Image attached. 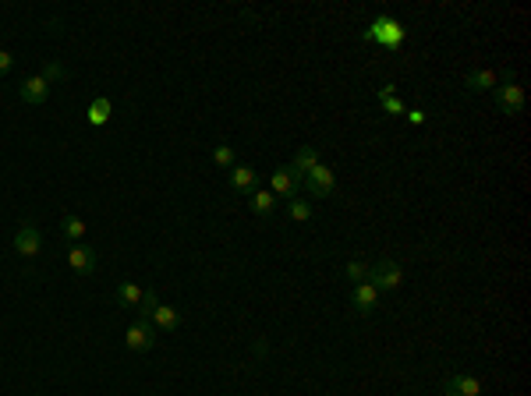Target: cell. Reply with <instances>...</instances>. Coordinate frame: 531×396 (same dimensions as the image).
Here are the masks:
<instances>
[{"mask_svg": "<svg viewBox=\"0 0 531 396\" xmlns=\"http://www.w3.org/2000/svg\"><path fill=\"white\" fill-rule=\"evenodd\" d=\"M18 96H22L25 103H32V106H43V103L50 99V85H46L39 75H32V78H25V82H22Z\"/></svg>", "mask_w": 531, "mask_h": 396, "instance_id": "7c38bea8", "label": "cell"}, {"mask_svg": "<svg viewBox=\"0 0 531 396\" xmlns=\"http://www.w3.org/2000/svg\"><path fill=\"white\" fill-rule=\"evenodd\" d=\"M61 226H64V234H68L75 244H82V241H85V219H78V216H64V223H61Z\"/></svg>", "mask_w": 531, "mask_h": 396, "instance_id": "ac0fdd59", "label": "cell"}, {"mask_svg": "<svg viewBox=\"0 0 531 396\" xmlns=\"http://www.w3.org/2000/svg\"><path fill=\"white\" fill-rule=\"evenodd\" d=\"M493 99H496V106H500L503 113H510V117L524 110V89H521L514 78H507L503 85H496V89H493Z\"/></svg>", "mask_w": 531, "mask_h": 396, "instance_id": "277c9868", "label": "cell"}, {"mask_svg": "<svg viewBox=\"0 0 531 396\" xmlns=\"http://www.w3.org/2000/svg\"><path fill=\"white\" fill-rule=\"evenodd\" d=\"M124 344H128V351H135V354L152 351V344H156V325H152L149 318L131 322V325H128V332H124Z\"/></svg>", "mask_w": 531, "mask_h": 396, "instance_id": "3957f363", "label": "cell"}, {"mask_svg": "<svg viewBox=\"0 0 531 396\" xmlns=\"http://www.w3.org/2000/svg\"><path fill=\"white\" fill-rule=\"evenodd\" d=\"M110 110H114V103H110V99H96V103L89 106V121H92V124H106Z\"/></svg>", "mask_w": 531, "mask_h": 396, "instance_id": "d6986e66", "label": "cell"}, {"mask_svg": "<svg viewBox=\"0 0 531 396\" xmlns=\"http://www.w3.org/2000/svg\"><path fill=\"white\" fill-rule=\"evenodd\" d=\"M464 85H467V92H493V89H496V71L478 68V71H471V75L464 78Z\"/></svg>", "mask_w": 531, "mask_h": 396, "instance_id": "9a60e30c", "label": "cell"}, {"mask_svg": "<svg viewBox=\"0 0 531 396\" xmlns=\"http://www.w3.org/2000/svg\"><path fill=\"white\" fill-rule=\"evenodd\" d=\"M443 393L446 396H482V382L467 372H453L443 379Z\"/></svg>", "mask_w": 531, "mask_h": 396, "instance_id": "8992f818", "label": "cell"}, {"mask_svg": "<svg viewBox=\"0 0 531 396\" xmlns=\"http://www.w3.org/2000/svg\"><path fill=\"white\" fill-rule=\"evenodd\" d=\"M298 188H301V177L294 174L291 166L273 170V177H270V191H273L277 198H294V195H298Z\"/></svg>", "mask_w": 531, "mask_h": 396, "instance_id": "52a82bcc", "label": "cell"}, {"mask_svg": "<svg viewBox=\"0 0 531 396\" xmlns=\"http://www.w3.org/2000/svg\"><path fill=\"white\" fill-rule=\"evenodd\" d=\"M365 39H376V43H383V46H397V43L404 39V29H400L397 22H390V18H379L376 25L365 32Z\"/></svg>", "mask_w": 531, "mask_h": 396, "instance_id": "ba28073f", "label": "cell"}, {"mask_svg": "<svg viewBox=\"0 0 531 396\" xmlns=\"http://www.w3.org/2000/svg\"><path fill=\"white\" fill-rule=\"evenodd\" d=\"M212 163L224 166V170H231V166H234V149H231V145H217V149H212Z\"/></svg>", "mask_w": 531, "mask_h": 396, "instance_id": "603a6c76", "label": "cell"}, {"mask_svg": "<svg viewBox=\"0 0 531 396\" xmlns=\"http://www.w3.org/2000/svg\"><path fill=\"white\" fill-rule=\"evenodd\" d=\"M248 209H252L255 216H262V219H270L273 209H277V195H273L270 188H255V191L248 195Z\"/></svg>", "mask_w": 531, "mask_h": 396, "instance_id": "4fadbf2b", "label": "cell"}, {"mask_svg": "<svg viewBox=\"0 0 531 396\" xmlns=\"http://www.w3.org/2000/svg\"><path fill=\"white\" fill-rule=\"evenodd\" d=\"M404 113H407L411 124H421V121H425V110H404Z\"/></svg>", "mask_w": 531, "mask_h": 396, "instance_id": "4316f807", "label": "cell"}, {"mask_svg": "<svg viewBox=\"0 0 531 396\" xmlns=\"http://www.w3.org/2000/svg\"><path fill=\"white\" fill-rule=\"evenodd\" d=\"M400 279H404L400 265H397L393 258H379L376 265H368V279H365V283H372V287L383 294V291H397Z\"/></svg>", "mask_w": 531, "mask_h": 396, "instance_id": "6da1fadb", "label": "cell"}, {"mask_svg": "<svg viewBox=\"0 0 531 396\" xmlns=\"http://www.w3.org/2000/svg\"><path fill=\"white\" fill-rule=\"evenodd\" d=\"M11 64H15V57H11L8 50H0V75H8V71H11Z\"/></svg>", "mask_w": 531, "mask_h": 396, "instance_id": "d4e9b609", "label": "cell"}, {"mask_svg": "<svg viewBox=\"0 0 531 396\" xmlns=\"http://www.w3.org/2000/svg\"><path fill=\"white\" fill-rule=\"evenodd\" d=\"M351 305H354L358 315H372V311L379 308V291L372 287V283H358L354 294H351Z\"/></svg>", "mask_w": 531, "mask_h": 396, "instance_id": "9c48e42d", "label": "cell"}, {"mask_svg": "<svg viewBox=\"0 0 531 396\" xmlns=\"http://www.w3.org/2000/svg\"><path fill=\"white\" fill-rule=\"evenodd\" d=\"M15 251H18L22 258H36V255L43 251V234H39V226H32V223H22V226H18V234H15Z\"/></svg>", "mask_w": 531, "mask_h": 396, "instance_id": "5b68a950", "label": "cell"}, {"mask_svg": "<svg viewBox=\"0 0 531 396\" xmlns=\"http://www.w3.org/2000/svg\"><path fill=\"white\" fill-rule=\"evenodd\" d=\"M39 78H43L46 85H53V82H64V78H68V68H64V64H57V61H50V64H43Z\"/></svg>", "mask_w": 531, "mask_h": 396, "instance_id": "ffe728a7", "label": "cell"}, {"mask_svg": "<svg viewBox=\"0 0 531 396\" xmlns=\"http://www.w3.org/2000/svg\"><path fill=\"white\" fill-rule=\"evenodd\" d=\"M149 322H152L156 329H163V332H174V329L181 325V311L170 308V305H156V311L149 315Z\"/></svg>", "mask_w": 531, "mask_h": 396, "instance_id": "5bb4252c", "label": "cell"}, {"mask_svg": "<svg viewBox=\"0 0 531 396\" xmlns=\"http://www.w3.org/2000/svg\"><path fill=\"white\" fill-rule=\"evenodd\" d=\"M287 212H291V219H294V223H308V219H312V205H308L305 198H291Z\"/></svg>", "mask_w": 531, "mask_h": 396, "instance_id": "44dd1931", "label": "cell"}, {"mask_svg": "<svg viewBox=\"0 0 531 396\" xmlns=\"http://www.w3.org/2000/svg\"><path fill=\"white\" fill-rule=\"evenodd\" d=\"M231 188H234L238 195H252V191L259 188V177H255V170H252V166H241V163H234V166H231Z\"/></svg>", "mask_w": 531, "mask_h": 396, "instance_id": "8fae6325", "label": "cell"}, {"mask_svg": "<svg viewBox=\"0 0 531 396\" xmlns=\"http://www.w3.org/2000/svg\"><path fill=\"white\" fill-rule=\"evenodd\" d=\"M383 110L397 117V113H404V103H400V99H383Z\"/></svg>", "mask_w": 531, "mask_h": 396, "instance_id": "484cf974", "label": "cell"}, {"mask_svg": "<svg viewBox=\"0 0 531 396\" xmlns=\"http://www.w3.org/2000/svg\"><path fill=\"white\" fill-rule=\"evenodd\" d=\"M142 287L138 283H131V279H124V283H117V305L121 308H128V311H135L138 305H142Z\"/></svg>", "mask_w": 531, "mask_h": 396, "instance_id": "2e32d148", "label": "cell"}, {"mask_svg": "<svg viewBox=\"0 0 531 396\" xmlns=\"http://www.w3.org/2000/svg\"><path fill=\"white\" fill-rule=\"evenodd\" d=\"M301 181H305V188H308V195H312V198H330V195H333V188H337L333 170H330V166H323V163H315Z\"/></svg>", "mask_w": 531, "mask_h": 396, "instance_id": "7a4b0ae2", "label": "cell"}, {"mask_svg": "<svg viewBox=\"0 0 531 396\" xmlns=\"http://www.w3.org/2000/svg\"><path fill=\"white\" fill-rule=\"evenodd\" d=\"M156 305H159L156 291H145V294H142V305H138V315H142V318H149V315L156 311Z\"/></svg>", "mask_w": 531, "mask_h": 396, "instance_id": "cb8c5ba5", "label": "cell"}, {"mask_svg": "<svg viewBox=\"0 0 531 396\" xmlns=\"http://www.w3.org/2000/svg\"><path fill=\"white\" fill-rule=\"evenodd\" d=\"M68 265H71V272L89 276V272L96 269V251H92L89 244H71V251H68Z\"/></svg>", "mask_w": 531, "mask_h": 396, "instance_id": "30bf717a", "label": "cell"}, {"mask_svg": "<svg viewBox=\"0 0 531 396\" xmlns=\"http://www.w3.org/2000/svg\"><path fill=\"white\" fill-rule=\"evenodd\" d=\"M344 272H347V279L354 283V287H358V283H365V279H368V265H365L361 258H351Z\"/></svg>", "mask_w": 531, "mask_h": 396, "instance_id": "7402d4cb", "label": "cell"}, {"mask_svg": "<svg viewBox=\"0 0 531 396\" xmlns=\"http://www.w3.org/2000/svg\"><path fill=\"white\" fill-rule=\"evenodd\" d=\"M315 163H319V152H315L312 145H301V149L294 152V163H291V170H294L298 177H305V174H308V170H312Z\"/></svg>", "mask_w": 531, "mask_h": 396, "instance_id": "e0dca14e", "label": "cell"}]
</instances>
